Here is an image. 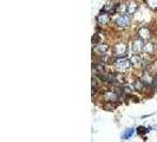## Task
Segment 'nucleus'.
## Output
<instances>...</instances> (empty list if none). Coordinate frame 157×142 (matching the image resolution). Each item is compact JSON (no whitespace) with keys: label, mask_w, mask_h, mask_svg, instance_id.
<instances>
[{"label":"nucleus","mask_w":157,"mask_h":142,"mask_svg":"<svg viewBox=\"0 0 157 142\" xmlns=\"http://www.w3.org/2000/svg\"><path fill=\"white\" fill-rule=\"evenodd\" d=\"M114 66L115 69L118 71V72H125L130 69L131 66V62L130 59L125 58V57H121V58H117L114 63Z\"/></svg>","instance_id":"obj_1"},{"label":"nucleus","mask_w":157,"mask_h":142,"mask_svg":"<svg viewBox=\"0 0 157 142\" xmlns=\"http://www.w3.org/2000/svg\"><path fill=\"white\" fill-rule=\"evenodd\" d=\"M154 85H155V87L157 88V76L155 77V78H154Z\"/></svg>","instance_id":"obj_17"},{"label":"nucleus","mask_w":157,"mask_h":142,"mask_svg":"<svg viewBox=\"0 0 157 142\" xmlns=\"http://www.w3.org/2000/svg\"><path fill=\"white\" fill-rule=\"evenodd\" d=\"M104 98L106 102L114 103V102H116V101L119 98V96H118V94H117L116 91H114V90H108V91L104 92Z\"/></svg>","instance_id":"obj_6"},{"label":"nucleus","mask_w":157,"mask_h":142,"mask_svg":"<svg viewBox=\"0 0 157 142\" xmlns=\"http://www.w3.org/2000/svg\"><path fill=\"white\" fill-rule=\"evenodd\" d=\"M138 37H140L141 39H143V40L149 42V39H150V37H151V31H150V28L147 26L141 27L140 30H138Z\"/></svg>","instance_id":"obj_8"},{"label":"nucleus","mask_w":157,"mask_h":142,"mask_svg":"<svg viewBox=\"0 0 157 142\" xmlns=\"http://www.w3.org/2000/svg\"><path fill=\"white\" fill-rule=\"evenodd\" d=\"M133 133H135V129H133V128H128V129L122 134V139L123 140H128V139H130L131 136H132Z\"/></svg>","instance_id":"obj_13"},{"label":"nucleus","mask_w":157,"mask_h":142,"mask_svg":"<svg viewBox=\"0 0 157 142\" xmlns=\"http://www.w3.org/2000/svg\"><path fill=\"white\" fill-rule=\"evenodd\" d=\"M143 47H144V40L141 39L140 37H137V38H135V39L132 40L131 50H132V53H133V54L140 56L141 52H142V50H143Z\"/></svg>","instance_id":"obj_2"},{"label":"nucleus","mask_w":157,"mask_h":142,"mask_svg":"<svg viewBox=\"0 0 157 142\" xmlns=\"http://www.w3.org/2000/svg\"><path fill=\"white\" fill-rule=\"evenodd\" d=\"M130 62H131V64H132L133 66H136V68H141V66L143 65L141 56H137V54H133V56L131 57V58H130Z\"/></svg>","instance_id":"obj_11"},{"label":"nucleus","mask_w":157,"mask_h":142,"mask_svg":"<svg viewBox=\"0 0 157 142\" xmlns=\"http://www.w3.org/2000/svg\"><path fill=\"white\" fill-rule=\"evenodd\" d=\"M144 1H145V4H147L151 9H157V0H144Z\"/></svg>","instance_id":"obj_14"},{"label":"nucleus","mask_w":157,"mask_h":142,"mask_svg":"<svg viewBox=\"0 0 157 142\" xmlns=\"http://www.w3.org/2000/svg\"><path fill=\"white\" fill-rule=\"evenodd\" d=\"M110 19H111V18H110V14L106 13V12H104V13H99L96 18L97 23H98L99 25H102V26L108 25V24L110 23Z\"/></svg>","instance_id":"obj_7"},{"label":"nucleus","mask_w":157,"mask_h":142,"mask_svg":"<svg viewBox=\"0 0 157 142\" xmlns=\"http://www.w3.org/2000/svg\"><path fill=\"white\" fill-rule=\"evenodd\" d=\"M143 52L148 53V54L155 52V45H154V43L150 42V40H149V42H145V43H144V47H143Z\"/></svg>","instance_id":"obj_10"},{"label":"nucleus","mask_w":157,"mask_h":142,"mask_svg":"<svg viewBox=\"0 0 157 142\" xmlns=\"http://www.w3.org/2000/svg\"><path fill=\"white\" fill-rule=\"evenodd\" d=\"M137 9H138V4L136 2V0H130L126 4V11L129 14H135Z\"/></svg>","instance_id":"obj_9"},{"label":"nucleus","mask_w":157,"mask_h":142,"mask_svg":"<svg viewBox=\"0 0 157 142\" xmlns=\"http://www.w3.org/2000/svg\"><path fill=\"white\" fill-rule=\"evenodd\" d=\"M126 52V44L123 43V42H119V43H116L114 46V53L117 58H121L123 57V54H125Z\"/></svg>","instance_id":"obj_4"},{"label":"nucleus","mask_w":157,"mask_h":142,"mask_svg":"<svg viewBox=\"0 0 157 142\" xmlns=\"http://www.w3.org/2000/svg\"><path fill=\"white\" fill-rule=\"evenodd\" d=\"M149 129H145V127H138V134H147Z\"/></svg>","instance_id":"obj_16"},{"label":"nucleus","mask_w":157,"mask_h":142,"mask_svg":"<svg viewBox=\"0 0 157 142\" xmlns=\"http://www.w3.org/2000/svg\"><path fill=\"white\" fill-rule=\"evenodd\" d=\"M142 82H143L144 85H151V84H154V78L149 75L148 72H145L144 76L142 77Z\"/></svg>","instance_id":"obj_12"},{"label":"nucleus","mask_w":157,"mask_h":142,"mask_svg":"<svg viewBox=\"0 0 157 142\" xmlns=\"http://www.w3.org/2000/svg\"><path fill=\"white\" fill-rule=\"evenodd\" d=\"M133 88L136 89V90H138V91H142V88H143V82H142V80H136L135 84H133Z\"/></svg>","instance_id":"obj_15"},{"label":"nucleus","mask_w":157,"mask_h":142,"mask_svg":"<svg viewBox=\"0 0 157 142\" xmlns=\"http://www.w3.org/2000/svg\"><path fill=\"white\" fill-rule=\"evenodd\" d=\"M108 51H109V45L106 43H99L93 47V52L100 57H104Z\"/></svg>","instance_id":"obj_5"},{"label":"nucleus","mask_w":157,"mask_h":142,"mask_svg":"<svg viewBox=\"0 0 157 142\" xmlns=\"http://www.w3.org/2000/svg\"><path fill=\"white\" fill-rule=\"evenodd\" d=\"M131 24V18L129 14H121L118 16L116 19V25L118 27H122V28H126L129 27Z\"/></svg>","instance_id":"obj_3"}]
</instances>
